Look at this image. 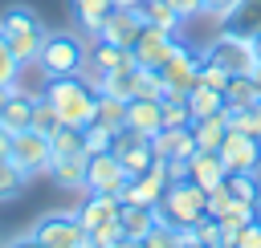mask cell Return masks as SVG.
Returning a JSON list of instances; mask_svg holds the SVG:
<instances>
[{
	"label": "cell",
	"mask_w": 261,
	"mask_h": 248,
	"mask_svg": "<svg viewBox=\"0 0 261 248\" xmlns=\"http://www.w3.org/2000/svg\"><path fill=\"white\" fill-rule=\"evenodd\" d=\"M155 215L159 224L167 228H188V224H200L208 215V191L196 183V179H175L163 187V199L155 203Z\"/></svg>",
	"instance_id": "6da1fadb"
},
{
	"label": "cell",
	"mask_w": 261,
	"mask_h": 248,
	"mask_svg": "<svg viewBox=\"0 0 261 248\" xmlns=\"http://www.w3.org/2000/svg\"><path fill=\"white\" fill-rule=\"evenodd\" d=\"M45 98L53 102V110L61 114V122H65V126H90V122H94L98 89H94L90 81H82L77 73H69V77H49Z\"/></svg>",
	"instance_id": "7a4b0ae2"
},
{
	"label": "cell",
	"mask_w": 261,
	"mask_h": 248,
	"mask_svg": "<svg viewBox=\"0 0 261 248\" xmlns=\"http://www.w3.org/2000/svg\"><path fill=\"white\" fill-rule=\"evenodd\" d=\"M0 37L8 41V49L16 53V61L20 65H29V61H37V53H41V45H45V24H41V16L33 12V8H24V4H12V8H4V16H0Z\"/></svg>",
	"instance_id": "3957f363"
},
{
	"label": "cell",
	"mask_w": 261,
	"mask_h": 248,
	"mask_svg": "<svg viewBox=\"0 0 261 248\" xmlns=\"http://www.w3.org/2000/svg\"><path fill=\"white\" fill-rule=\"evenodd\" d=\"M37 65L45 77H69V73H82L86 65V45L73 37V33H49L41 53H37Z\"/></svg>",
	"instance_id": "277c9868"
},
{
	"label": "cell",
	"mask_w": 261,
	"mask_h": 248,
	"mask_svg": "<svg viewBox=\"0 0 261 248\" xmlns=\"http://www.w3.org/2000/svg\"><path fill=\"white\" fill-rule=\"evenodd\" d=\"M204 57L216 61V65H224L232 77L257 69V49H253V37H245V33H216L212 45L204 49Z\"/></svg>",
	"instance_id": "5b68a950"
},
{
	"label": "cell",
	"mask_w": 261,
	"mask_h": 248,
	"mask_svg": "<svg viewBox=\"0 0 261 248\" xmlns=\"http://www.w3.org/2000/svg\"><path fill=\"white\" fill-rule=\"evenodd\" d=\"M33 236L45 244V248H82L86 244V228L73 211H53V215H41L33 224Z\"/></svg>",
	"instance_id": "8992f818"
},
{
	"label": "cell",
	"mask_w": 261,
	"mask_h": 248,
	"mask_svg": "<svg viewBox=\"0 0 261 248\" xmlns=\"http://www.w3.org/2000/svg\"><path fill=\"white\" fill-rule=\"evenodd\" d=\"M200 61H204V53H192L184 41L175 45V53L163 61V81H167V94L163 98H171V94H179V98H188V89L196 85V77H200Z\"/></svg>",
	"instance_id": "52a82bcc"
},
{
	"label": "cell",
	"mask_w": 261,
	"mask_h": 248,
	"mask_svg": "<svg viewBox=\"0 0 261 248\" xmlns=\"http://www.w3.org/2000/svg\"><path fill=\"white\" fill-rule=\"evenodd\" d=\"M126 167L118 163L114 150H102V154H90L86 163V191H102V195H118L126 187Z\"/></svg>",
	"instance_id": "ba28073f"
},
{
	"label": "cell",
	"mask_w": 261,
	"mask_h": 248,
	"mask_svg": "<svg viewBox=\"0 0 261 248\" xmlns=\"http://www.w3.org/2000/svg\"><path fill=\"white\" fill-rule=\"evenodd\" d=\"M216 154H220V163H224L228 175H237V171H261V138H253L245 130H228V138L220 142Z\"/></svg>",
	"instance_id": "9c48e42d"
},
{
	"label": "cell",
	"mask_w": 261,
	"mask_h": 248,
	"mask_svg": "<svg viewBox=\"0 0 261 248\" xmlns=\"http://www.w3.org/2000/svg\"><path fill=\"white\" fill-rule=\"evenodd\" d=\"M24 175H37V171H49V159H53V150H49V134H37L33 126L29 130H20V134H12V154H8Z\"/></svg>",
	"instance_id": "30bf717a"
},
{
	"label": "cell",
	"mask_w": 261,
	"mask_h": 248,
	"mask_svg": "<svg viewBox=\"0 0 261 248\" xmlns=\"http://www.w3.org/2000/svg\"><path fill=\"white\" fill-rule=\"evenodd\" d=\"M175 45H179V37H171V33H163V28H155V24H143V33H139V41L130 45V53H135V65H143V69H163V61L175 53Z\"/></svg>",
	"instance_id": "8fae6325"
},
{
	"label": "cell",
	"mask_w": 261,
	"mask_h": 248,
	"mask_svg": "<svg viewBox=\"0 0 261 248\" xmlns=\"http://www.w3.org/2000/svg\"><path fill=\"white\" fill-rule=\"evenodd\" d=\"M143 24H147L143 8H110V16H106V20H102V28H98V41H110V45L130 49V45L139 41Z\"/></svg>",
	"instance_id": "7c38bea8"
},
{
	"label": "cell",
	"mask_w": 261,
	"mask_h": 248,
	"mask_svg": "<svg viewBox=\"0 0 261 248\" xmlns=\"http://www.w3.org/2000/svg\"><path fill=\"white\" fill-rule=\"evenodd\" d=\"M33 106H37V98L24 94V89L12 81V85L4 89V102H0V126H4L8 134L29 130V126H33Z\"/></svg>",
	"instance_id": "4fadbf2b"
},
{
	"label": "cell",
	"mask_w": 261,
	"mask_h": 248,
	"mask_svg": "<svg viewBox=\"0 0 261 248\" xmlns=\"http://www.w3.org/2000/svg\"><path fill=\"white\" fill-rule=\"evenodd\" d=\"M126 126L143 138L163 130V98H130L126 102Z\"/></svg>",
	"instance_id": "5bb4252c"
},
{
	"label": "cell",
	"mask_w": 261,
	"mask_h": 248,
	"mask_svg": "<svg viewBox=\"0 0 261 248\" xmlns=\"http://www.w3.org/2000/svg\"><path fill=\"white\" fill-rule=\"evenodd\" d=\"M151 150H155V159H192L196 134H192V126H163L159 134H151Z\"/></svg>",
	"instance_id": "9a60e30c"
},
{
	"label": "cell",
	"mask_w": 261,
	"mask_h": 248,
	"mask_svg": "<svg viewBox=\"0 0 261 248\" xmlns=\"http://www.w3.org/2000/svg\"><path fill=\"white\" fill-rule=\"evenodd\" d=\"M118 211H122V199H118V195H102V191H90V195H86V203H82L73 215L82 220V228H86V232H94V228H102V224L118 220Z\"/></svg>",
	"instance_id": "2e32d148"
},
{
	"label": "cell",
	"mask_w": 261,
	"mask_h": 248,
	"mask_svg": "<svg viewBox=\"0 0 261 248\" xmlns=\"http://www.w3.org/2000/svg\"><path fill=\"white\" fill-rule=\"evenodd\" d=\"M188 179H196L204 191H212V187H220L228 179V171H224V163H220L216 150H196L188 159Z\"/></svg>",
	"instance_id": "e0dca14e"
},
{
	"label": "cell",
	"mask_w": 261,
	"mask_h": 248,
	"mask_svg": "<svg viewBox=\"0 0 261 248\" xmlns=\"http://www.w3.org/2000/svg\"><path fill=\"white\" fill-rule=\"evenodd\" d=\"M253 102H261V69L237 73L228 81V89H224V106H232V110H249Z\"/></svg>",
	"instance_id": "ac0fdd59"
},
{
	"label": "cell",
	"mask_w": 261,
	"mask_h": 248,
	"mask_svg": "<svg viewBox=\"0 0 261 248\" xmlns=\"http://www.w3.org/2000/svg\"><path fill=\"white\" fill-rule=\"evenodd\" d=\"M86 163L90 154H61V159H49V175L57 187H86Z\"/></svg>",
	"instance_id": "d6986e66"
},
{
	"label": "cell",
	"mask_w": 261,
	"mask_h": 248,
	"mask_svg": "<svg viewBox=\"0 0 261 248\" xmlns=\"http://www.w3.org/2000/svg\"><path fill=\"white\" fill-rule=\"evenodd\" d=\"M90 61L98 73H110V69H135V53L122 49V45H110V41H98L90 49Z\"/></svg>",
	"instance_id": "ffe728a7"
},
{
	"label": "cell",
	"mask_w": 261,
	"mask_h": 248,
	"mask_svg": "<svg viewBox=\"0 0 261 248\" xmlns=\"http://www.w3.org/2000/svg\"><path fill=\"white\" fill-rule=\"evenodd\" d=\"M118 224H122V232H126L130 240H143V236L159 224V215H155V207H143V203H122Z\"/></svg>",
	"instance_id": "44dd1931"
},
{
	"label": "cell",
	"mask_w": 261,
	"mask_h": 248,
	"mask_svg": "<svg viewBox=\"0 0 261 248\" xmlns=\"http://www.w3.org/2000/svg\"><path fill=\"white\" fill-rule=\"evenodd\" d=\"M188 110H192V118H212V114H220V110H224V89H212V85L196 81V85L188 89Z\"/></svg>",
	"instance_id": "7402d4cb"
},
{
	"label": "cell",
	"mask_w": 261,
	"mask_h": 248,
	"mask_svg": "<svg viewBox=\"0 0 261 248\" xmlns=\"http://www.w3.org/2000/svg\"><path fill=\"white\" fill-rule=\"evenodd\" d=\"M192 134H196V150H220V142L228 138V126L220 114L212 118H192Z\"/></svg>",
	"instance_id": "603a6c76"
},
{
	"label": "cell",
	"mask_w": 261,
	"mask_h": 248,
	"mask_svg": "<svg viewBox=\"0 0 261 248\" xmlns=\"http://www.w3.org/2000/svg\"><path fill=\"white\" fill-rule=\"evenodd\" d=\"M94 122H102V126H110V130H122V126H126V102L114 98V94H102V89H98Z\"/></svg>",
	"instance_id": "cb8c5ba5"
},
{
	"label": "cell",
	"mask_w": 261,
	"mask_h": 248,
	"mask_svg": "<svg viewBox=\"0 0 261 248\" xmlns=\"http://www.w3.org/2000/svg\"><path fill=\"white\" fill-rule=\"evenodd\" d=\"M110 0H73V16H77V24L86 28V33H94L98 37V28H102V20L110 16Z\"/></svg>",
	"instance_id": "d4e9b609"
},
{
	"label": "cell",
	"mask_w": 261,
	"mask_h": 248,
	"mask_svg": "<svg viewBox=\"0 0 261 248\" xmlns=\"http://www.w3.org/2000/svg\"><path fill=\"white\" fill-rule=\"evenodd\" d=\"M139 69V65H135ZM135 69H110V73H98V89L102 94H114L122 102L135 98Z\"/></svg>",
	"instance_id": "484cf974"
},
{
	"label": "cell",
	"mask_w": 261,
	"mask_h": 248,
	"mask_svg": "<svg viewBox=\"0 0 261 248\" xmlns=\"http://www.w3.org/2000/svg\"><path fill=\"white\" fill-rule=\"evenodd\" d=\"M49 150H53V159H61V154H86V142H82V126H57L53 134H49Z\"/></svg>",
	"instance_id": "4316f807"
},
{
	"label": "cell",
	"mask_w": 261,
	"mask_h": 248,
	"mask_svg": "<svg viewBox=\"0 0 261 248\" xmlns=\"http://www.w3.org/2000/svg\"><path fill=\"white\" fill-rule=\"evenodd\" d=\"M143 16H147V24H155V28H163V33H179V24H184V16L167 4V0H147L143 4Z\"/></svg>",
	"instance_id": "83f0119b"
},
{
	"label": "cell",
	"mask_w": 261,
	"mask_h": 248,
	"mask_svg": "<svg viewBox=\"0 0 261 248\" xmlns=\"http://www.w3.org/2000/svg\"><path fill=\"white\" fill-rule=\"evenodd\" d=\"M224 183H228V191H232L237 199H249V203L261 207V171H237V175H228Z\"/></svg>",
	"instance_id": "f1b7e54d"
},
{
	"label": "cell",
	"mask_w": 261,
	"mask_h": 248,
	"mask_svg": "<svg viewBox=\"0 0 261 248\" xmlns=\"http://www.w3.org/2000/svg\"><path fill=\"white\" fill-rule=\"evenodd\" d=\"M167 94V81L159 69H135V98H163Z\"/></svg>",
	"instance_id": "f546056e"
},
{
	"label": "cell",
	"mask_w": 261,
	"mask_h": 248,
	"mask_svg": "<svg viewBox=\"0 0 261 248\" xmlns=\"http://www.w3.org/2000/svg\"><path fill=\"white\" fill-rule=\"evenodd\" d=\"M82 142H86V154H102L114 146V130L102 122H90V126H82Z\"/></svg>",
	"instance_id": "4dcf8cb0"
},
{
	"label": "cell",
	"mask_w": 261,
	"mask_h": 248,
	"mask_svg": "<svg viewBox=\"0 0 261 248\" xmlns=\"http://www.w3.org/2000/svg\"><path fill=\"white\" fill-rule=\"evenodd\" d=\"M57 126H61V114H57V110H53V102L41 94V98H37V106H33V130H37V134H53Z\"/></svg>",
	"instance_id": "1f68e13d"
},
{
	"label": "cell",
	"mask_w": 261,
	"mask_h": 248,
	"mask_svg": "<svg viewBox=\"0 0 261 248\" xmlns=\"http://www.w3.org/2000/svg\"><path fill=\"white\" fill-rule=\"evenodd\" d=\"M24 179H29V175H24L12 159H0V203H4V199H12V195L24 187Z\"/></svg>",
	"instance_id": "d6a6232c"
},
{
	"label": "cell",
	"mask_w": 261,
	"mask_h": 248,
	"mask_svg": "<svg viewBox=\"0 0 261 248\" xmlns=\"http://www.w3.org/2000/svg\"><path fill=\"white\" fill-rule=\"evenodd\" d=\"M196 81H204V85H212V89H228V81H232V73L224 69V65H216V61H200V77Z\"/></svg>",
	"instance_id": "836d02e7"
},
{
	"label": "cell",
	"mask_w": 261,
	"mask_h": 248,
	"mask_svg": "<svg viewBox=\"0 0 261 248\" xmlns=\"http://www.w3.org/2000/svg\"><path fill=\"white\" fill-rule=\"evenodd\" d=\"M220 220H228V224H241V228H245V224H253V220H257V203H249V199H237V195H232V199H228V211H224Z\"/></svg>",
	"instance_id": "e575fe53"
},
{
	"label": "cell",
	"mask_w": 261,
	"mask_h": 248,
	"mask_svg": "<svg viewBox=\"0 0 261 248\" xmlns=\"http://www.w3.org/2000/svg\"><path fill=\"white\" fill-rule=\"evenodd\" d=\"M16 73H20V61H16V53L8 49V41L0 37V85L8 89V85L16 81Z\"/></svg>",
	"instance_id": "d590c367"
},
{
	"label": "cell",
	"mask_w": 261,
	"mask_h": 248,
	"mask_svg": "<svg viewBox=\"0 0 261 248\" xmlns=\"http://www.w3.org/2000/svg\"><path fill=\"white\" fill-rule=\"evenodd\" d=\"M228 199H232V191H228V183H220V187H212V191H208V215H212V220H220V215L228 211Z\"/></svg>",
	"instance_id": "8d00e7d4"
},
{
	"label": "cell",
	"mask_w": 261,
	"mask_h": 248,
	"mask_svg": "<svg viewBox=\"0 0 261 248\" xmlns=\"http://www.w3.org/2000/svg\"><path fill=\"white\" fill-rule=\"evenodd\" d=\"M196 236H200V244H204V248H220V220L204 215V220L196 224Z\"/></svg>",
	"instance_id": "74e56055"
},
{
	"label": "cell",
	"mask_w": 261,
	"mask_h": 248,
	"mask_svg": "<svg viewBox=\"0 0 261 248\" xmlns=\"http://www.w3.org/2000/svg\"><path fill=\"white\" fill-rule=\"evenodd\" d=\"M237 248H261V215H257L253 224H245V228H241Z\"/></svg>",
	"instance_id": "f35d334b"
},
{
	"label": "cell",
	"mask_w": 261,
	"mask_h": 248,
	"mask_svg": "<svg viewBox=\"0 0 261 248\" xmlns=\"http://www.w3.org/2000/svg\"><path fill=\"white\" fill-rule=\"evenodd\" d=\"M237 8H241V0H204V12L216 16V20H228Z\"/></svg>",
	"instance_id": "ab89813d"
},
{
	"label": "cell",
	"mask_w": 261,
	"mask_h": 248,
	"mask_svg": "<svg viewBox=\"0 0 261 248\" xmlns=\"http://www.w3.org/2000/svg\"><path fill=\"white\" fill-rule=\"evenodd\" d=\"M167 4H171L184 20H192V16H200V12H204V0H167Z\"/></svg>",
	"instance_id": "60d3db41"
},
{
	"label": "cell",
	"mask_w": 261,
	"mask_h": 248,
	"mask_svg": "<svg viewBox=\"0 0 261 248\" xmlns=\"http://www.w3.org/2000/svg\"><path fill=\"white\" fill-rule=\"evenodd\" d=\"M237 236H241V224L220 220V248H237Z\"/></svg>",
	"instance_id": "b9f144b4"
},
{
	"label": "cell",
	"mask_w": 261,
	"mask_h": 248,
	"mask_svg": "<svg viewBox=\"0 0 261 248\" xmlns=\"http://www.w3.org/2000/svg\"><path fill=\"white\" fill-rule=\"evenodd\" d=\"M163 163H167V183L188 179V159H163Z\"/></svg>",
	"instance_id": "7bdbcfd3"
},
{
	"label": "cell",
	"mask_w": 261,
	"mask_h": 248,
	"mask_svg": "<svg viewBox=\"0 0 261 248\" xmlns=\"http://www.w3.org/2000/svg\"><path fill=\"white\" fill-rule=\"evenodd\" d=\"M4 248H45V244H41V240H37V236L29 232V236H16V240H8Z\"/></svg>",
	"instance_id": "ee69618b"
},
{
	"label": "cell",
	"mask_w": 261,
	"mask_h": 248,
	"mask_svg": "<svg viewBox=\"0 0 261 248\" xmlns=\"http://www.w3.org/2000/svg\"><path fill=\"white\" fill-rule=\"evenodd\" d=\"M8 154H12V134L0 126V159H8Z\"/></svg>",
	"instance_id": "f6af8a7d"
},
{
	"label": "cell",
	"mask_w": 261,
	"mask_h": 248,
	"mask_svg": "<svg viewBox=\"0 0 261 248\" xmlns=\"http://www.w3.org/2000/svg\"><path fill=\"white\" fill-rule=\"evenodd\" d=\"M118 248H147V240H130V236H122V240H118Z\"/></svg>",
	"instance_id": "bcb514c9"
},
{
	"label": "cell",
	"mask_w": 261,
	"mask_h": 248,
	"mask_svg": "<svg viewBox=\"0 0 261 248\" xmlns=\"http://www.w3.org/2000/svg\"><path fill=\"white\" fill-rule=\"evenodd\" d=\"M110 4H114V8H143L147 0H110Z\"/></svg>",
	"instance_id": "7dc6e473"
},
{
	"label": "cell",
	"mask_w": 261,
	"mask_h": 248,
	"mask_svg": "<svg viewBox=\"0 0 261 248\" xmlns=\"http://www.w3.org/2000/svg\"><path fill=\"white\" fill-rule=\"evenodd\" d=\"M253 49H257V69H261V28L253 33Z\"/></svg>",
	"instance_id": "c3c4849f"
},
{
	"label": "cell",
	"mask_w": 261,
	"mask_h": 248,
	"mask_svg": "<svg viewBox=\"0 0 261 248\" xmlns=\"http://www.w3.org/2000/svg\"><path fill=\"white\" fill-rule=\"evenodd\" d=\"M0 102H4V85H0Z\"/></svg>",
	"instance_id": "681fc988"
},
{
	"label": "cell",
	"mask_w": 261,
	"mask_h": 248,
	"mask_svg": "<svg viewBox=\"0 0 261 248\" xmlns=\"http://www.w3.org/2000/svg\"><path fill=\"white\" fill-rule=\"evenodd\" d=\"M82 248H90V244H82Z\"/></svg>",
	"instance_id": "f907efd6"
},
{
	"label": "cell",
	"mask_w": 261,
	"mask_h": 248,
	"mask_svg": "<svg viewBox=\"0 0 261 248\" xmlns=\"http://www.w3.org/2000/svg\"><path fill=\"white\" fill-rule=\"evenodd\" d=\"M200 248H204V244H200Z\"/></svg>",
	"instance_id": "816d5d0a"
}]
</instances>
